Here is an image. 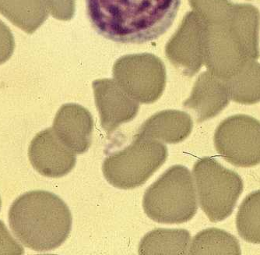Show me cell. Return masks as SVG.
Segmentation results:
<instances>
[{"instance_id": "5", "label": "cell", "mask_w": 260, "mask_h": 255, "mask_svg": "<svg viewBox=\"0 0 260 255\" xmlns=\"http://www.w3.org/2000/svg\"><path fill=\"white\" fill-rule=\"evenodd\" d=\"M167 158L165 145L138 133L128 147L105 159L102 171L111 185L129 190L145 184Z\"/></svg>"}, {"instance_id": "11", "label": "cell", "mask_w": 260, "mask_h": 255, "mask_svg": "<svg viewBox=\"0 0 260 255\" xmlns=\"http://www.w3.org/2000/svg\"><path fill=\"white\" fill-rule=\"evenodd\" d=\"M55 135L75 154H84L91 145L93 119L89 111L77 104L62 105L53 123Z\"/></svg>"}, {"instance_id": "18", "label": "cell", "mask_w": 260, "mask_h": 255, "mask_svg": "<svg viewBox=\"0 0 260 255\" xmlns=\"http://www.w3.org/2000/svg\"><path fill=\"white\" fill-rule=\"evenodd\" d=\"M239 235L251 244H260V190L246 196L236 216Z\"/></svg>"}, {"instance_id": "8", "label": "cell", "mask_w": 260, "mask_h": 255, "mask_svg": "<svg viewBox=\"0 0 260 255\" xmlns=\"http://www.w3.org/2000/svg\"><path fill=\"white\" fill-rule=\"evenodd\" d=\"M114 77L128 96L145 104L156 102L161 96L166 83L165 67L160 61L145 66H124L117 62Z\"/></svg>"}, {"instance_id": "13", "label": "cell", "mask_w": 260, "mask_h": 255, "mask_svg": "<svg viewBox=\"0 0 260 255\" xmlns=\"http://www.w3.org/2000/svg\"><path fill=\"white\" fill-rule=\"evenodd\" d=\"M192 121L186 112L167 110L153 115L140 127L139 134L168 144H178L188 137Z\"/></svg>"}, {"instance_id": "7", "label": "cell", "mask_w": 260, "mask_h": 255, "mask_svg": "<svg viewBox=\"0 0 260 255\" xmlns=\"http://www.w3.org/2000/svg\"><path fill=\"white\" fill-rule=\"evenodd\" d=\"M219 155L232 165L242 168L260 163V121L238 114L220 123L214 134Z\"/></svg>"}, {"instance_id": "3", "label": "cell", "mask_w": 260, "mask_h": 255, "mask_svg": "<svg viewBox=\"0 0 260 255\" xmlns=\"http://www.w3.org/2000/svg\"><path fill=\"white\" fill-rule=\"evenodd\" d=\"M9 223L15 237L35 251L60 247L72 229V215L67 204L55 193L32 190L12 204Z\"/></svg>"}, {"instance_id": "10", "label": "cell", "mask_w": 260, "mask_h": 255, "mask_svg": "<svg viewBox=\"0 0 260 255\" xmlns=\"http://www.w3.org/2000/svg\"><path fill=\"white\" fill-rule=\"evenodd\" d=\"M93 88L104 130L112 133L121 124L135 118L139 104L128 96L115 80H95Z\"/></svg>"}, {"instance_id": "15", "label": "cell", "mask_w": 260, "mask_h": 255, "mask_svg": "<svg viewBox=\"0 0 260 255\" xmlns=\"http://www.w3.org/2000/svg\"><path fill=\"white\" fill-rule=\"evenodd\" d=\"M0 14L27 34H33L49 15L42 0H0Z\"/></svg>"}, {"instance_id": "4", "label": "cell", "mask_w": 260, "mask_h": 255, "mask_svg": "<svg viewBox=\"0 0 260 255\" xmlns=\"http://www.w3.org/2000/svg\"><path fill=\"white\" fill-rule=\"evenodd\" d=\"M143 207L147 216L159 223L181 224L191 220L198 206L190 171L181 165L166 170L146 190Z\"/></svg>"}, {"instance_id": "20", "label": "cell", "mask_w": 260, "mask_h": 255, "mask_svg": "<svg viewBox=\"0 0 260 255\" xmlns=\"http://www.w3.org/2000/svg\"><path fill=\"white\" fill-rule=\"evenodd\" d=\"M23 253V247L12 237L4 222L0 220V254L20 255Z\"/></svg>"}, {"instance_id": "12", "label": "cell", "mask_w": 260, "mask_h": 255, "mask_svg": "<svg viewBox=\"0 0 260 255\" xmlns=\"http://www.w3.org/2000/svg\"><path fill=\"white\" fill-rule=\"evenodd\" d=\"M229 101L226 80L211 72H204L197 79L184 107L193 110L197 122L201 123L218 115L229 105Z\"/></svg>"}, {"instance_id": "1", "label": "cell", "mask_w": 260, "mask_h": 255, "mask_svg": "<svg viewBox=\"0 0 260 255\" xmlns=\"http://www.w3.org/2000/svg\"><path fill=\"white\" fill-rule=\"evenodd\" d=\"M87 17L99 35L117 43L143 44L172 25L181 0H85Z\"/></svg>"}, {"instance_id": "17", "label": "cell", "mask_w": 260, "mask_h": 255, "mask_svg": "<svg viewBox=\"0 0 260 255\" xmlns=\"http://www.w3.org/2000/svg\"><path fill=\"white\" fill-rule=\"evenodd\" d=\"M188 250V254L193 255L242 253L238 239L217 228L207 229L197 234Z\"/></svg>"}, {"instance_id": "22", "label": "cell", "mask_w": 260, "mask_h": 255, "mask_svg": "<svg viewBox=\"0 0 260 255\" xmlns=\"http://www.w3.org/2000/svg\"><path fill=\"white\" fill-rule=\"evenodd\" d=\"M1 205H2V202H1V199H0V209H1Z\"/></svg>"}, {"instance_id": "9", "label": "cell", "mask_w": 260, "mask_h": 255, "mask_svg": "<svg viewBox=\"0 0 260 255\" xmlns=\"http://www.w3.org/2000/svg\"><path fill=\"white\" fill-rule=\"evenodd\" d=\"M28 156L39 174L52 178L67 175L77 162L76 154L58 140L52 128L45 129L34 137Z\"/></svg>"}, {"instance_id": "6", "label": "cell", "mask_w": 260, "mask_h": 255, "mask_svg": "<svg viewBox=\"0 0 260 255\" xmlns=\"http://www.w3.org/2000/svg\"><path fill=\"white\" fill-rule=\"evenodd\" d=\"M192 174L200 207L210 220L218 222L230 216L243 191L240 176L210 157L197 161Z\"/></svg>"}, {"instance_id": "16", "label": "cell", "mask_w": 260, "mask_h": 255, "mask_svg": "<svg viewBox=\"0 0 260 255\" xmlns=\"http://www.w3.org/2000/svg\"><path fill=\"white\" fill-rule=\"evenodd\" d=\"M225 80L234 102L243 105L260 102V64L255 60H247Z\"/></svg>"}, {"instance_id": "2", "label": "cell", "mask_w": 260, "mask_h": 255, "mask_svg": "<svg viewBox=\"0 0 260 255\" xmlns=\"http://www.w3.org/2000/svg\"><path fill=\"white\" fill-rule=\"evenodd\" d=\"M259 27V11L251 4H235L222 23L207 21L204 64L210 72L226 80L247 60L258 59Z\"/></svg>"}, {"instance_id": "14", "label": "cell", "mask_w": 260, "mask_h": 255, "mask_svg": "<svg viewBox=\"0 0 260 255\" xmlns=\"http://www.w3.org/2000/svg\"><path fill=\"white\" fill-rule=\"evenodd\" d=\"M190 234L183 229H156L142 239L139 253L144 255L187 254Z\"/></svg>"}, {"instance_id": "19", "label": "cell", "mask_w": 260, "mask_h": 255, "mask_svg": "<svg viewBox=\"0 0 260 255\" xmlns=\"http://www.w3.org/2000/svg\"><path fill=\"white\" fill-rule=\"evenodd\" d=\"M48 11L58 20H70L74 16L75 0H42Z\"/></svg>"}, {"instance_id": "21", "label": "cell", "mask_w": 260, "mask_h": 255, "mask_svg": "<svg viewBox=\"0 0 260 255\" xmlns=\"http://www.w3.org/2000/svg\"><path fill=\"white\" fill-rule=\"evenodd\" d=\"M15 48L14 35L6 23L0 20V65L10 60Z\"/></svg>"}]
</instances>
